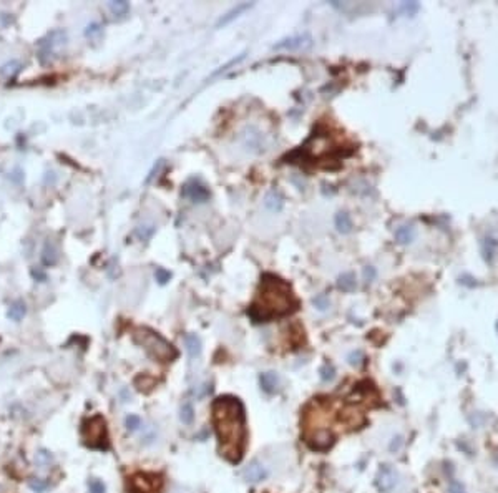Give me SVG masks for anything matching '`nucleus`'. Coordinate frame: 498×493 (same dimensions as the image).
Masks as SVG:
<instances>
[{
  "mask_svg": "<svg viewBox=\"0 0 498 493\" xmlns=\"http://www.w3.org/2000/svg\"><path fill=\"white\" fill-rule=\"evenodd\" d=\"M213 423L216 430L219 453L231 463H239L248 440L246 415L239 398L231 395L218 397L211 405Z\"/></svg>",
  "mask_w": 498,
  "mask_h": 493,
  "instance_id": "nucleus-1",
  "label": "nucleus"
},
{
  "mask_svg": "<svg viewBox=\"0 0 498 493\" xmlns=\"http://www.w3.org/2000/svg\"><path fill=\"white\" fill-rule=\"evenodd\" d=\"M297 307L299 301L291 286L276 274L266 272L261 276L257 296L248 309V314L254 322H269L296 312Z\"/></svg>",
  "mask_w": 498,
  "mask_h": 493,
  "instance_id": "nucleus-2",
  "label": "nucleus"
},
{
  "mask_svg": "<svg viewBox=\"0 0 498 493\" xmlns=\"http://www.w3.org/2000/svg\"><path fill=\"white\" fill-rule=\"evenodd\" d=\"M134 341L146 351L149 356L161 362H171L178 357V351L163 336L148 327H139L134 331Z\"/></svg>",
  "mask_w": 498,
  "mask_h": 493,
  "instance_id": "nucleus-3",
  "label": "nucleus"
},
{
  "mask_svg": "<svg viewBox=\"0 0 498 493\" xmlns=\"http://www.w3.org/2000/svg\"><path fill=\"white\" fill-rule=\"evenodd\" d=\"M82 437L85 445L93 448V450H108L110 448L107 420L102 415H93L83 422Z\"/></svg>",
  "mask_w": 498,
  "mask_h": 493,
  "instance_id": "nucleus-4",
  "label": "nucleus"
},
{
  "mask_svg": "<svg viewBox=\"0 0 498 493\" xmlns=\"http://www.w3.org/2000/svg\"><path fill=\"white\" fill-rule=\"evenodd\" d=\"M67 40H68L67 32L60 28L52 30L45 37L40 38L37 43V57L40 60V63L48 65L55 62L60 57L62 50L65 48V45H67Z\"/></svg>",
  "mask_w": 498,
  "mask_h": 493,
  "instance_id": "nucleus-5",
  "label": "nucleus"
},
{
  "mask_svg": "<svg viewBox=\"0 0 498 493\" xmlns=\"http://www.w3.org/2000/svg\"><path fill=\"white\" fill-rule=\"evenodd\" d=\"M302 437H304L306 445L311 448V450H316V452H326L332 447V443H334V435L329 428L304 432Z\"/></svg>",
  "mask_w": 498,
  "mask_h": 493,
  "instance_id": "nucleus-6",
  "label": "nucleus"
},
{
  "mask_svg": "<svg viewBox=\"0 0 498 493\" xmlns=\"http://www.w3.org/2000/svg\"><path fill=\"white\" fill-rule=\"evenodd\" d=\"M161 488V478L156 475L139 473L131 478V490L134 493H158Z\"/></svg>",
  "mask_w": 498,
  "mask_h": 493,
  "instance_id": "nucleus-7",
  "label": "nucleus"
},
{
  "mask_svg": "<svg viewBox=\"0 0 498 493\" xmlns=\"http://www.w3.org/2000/svg\"><path fill=\"white\" fill-rule=\"evenodd\" d=\"M181 194L184 198L191 199L193 203H206L209 196H211V193H209V189L206 188V184H203L196 178H193L184 183Z\"/></svg>",
  "mask_w": 498,
  "mask_h": 493,
  "instance_id": "nucleus-8",
  "label": "nucleus"
},
{
  "mask_svg": "<svg viewBox=\"0 0 498 493\" xmlns=\"http://www.w3.org/2000/svg\"><path fill=\"white\" fill-rule=\"evenodd\" d=\"M312 37L311 33H301L294 35V37L282 38L277 43H274V50H287V52H294V50H307L312 47Z\"/></svg>",
  "mask_w": 498,
  "mask_h": 493,
  "instance_id": "nucleus-9",
  "label": "nucleus"
},
{
  "mask_svg": "<svg viewBox=\"0 0 498 493\" xmlns=\"http://www.w3.org/2000/svg\"><path fill=\"white\" fill-rule=\"evenodd\" d=\"M480 251L488 266H492L498 254V236L495 233H487L480 241Z\"/></svg>",
  "mask_w": 498,
  "mask_h": 493,
  "instance_id": "nucleus-10",
  "label": "nucleus"
},
{
  "mask_svg": "<svg viewBox=\"0 0 498 493\" xmlns=\"http://www.w3.org/2000/svg\"><path fill=\"white\" fill-rule=\"evenodd\" d=\"M375 485L380 492H390L397 485V472L390 465H382L375 477Z\"/></svg>",
  "mask_w": 498,
  "mask_h": 493,
  "instance_id": "nucleus-11",
  "label": "nucleus"
},
{
  "mask_svg": "<svg viewBox=\"0 0 498 493\" xmlns=\"http://www.w3.org/2000/svg\"><path fill=\"white\" fill-rule=\"evenodd\" d=\"M269 475L267 468L262 465L259 460H252L249 465L243 470V478L249 483H257V482H262L266 480Z\"/></svg>",
  "mask_w": 498,
  "mask_h": 493,
  "instance_id": "nucleus-12",
  "label": "nucleus"
},
{
  "mask_svg": "<svg viewBox=\"0 0 498 493\" xmlns=\"http://www.w3.org/2000/svg\"><path fill=\"white\" fill-rule=\"evenodd\" d=\"M252 7V3H249V2H243V3H238L236 7H233L231 10H228L226 13L223 15L221 18L218 20V23H216V27H224V25H228V23H231L234 18H238L239 15H241L243 12H246V10H249Z\"/></svg>",
  "mask_w": 498,
  "mask_h": 493,
  "instance_id": "nucleus-13",
  "label": "nucleus"
},
{
  "mask_svg": "<svg viewBox=\"0 0 498 493\" xmlns=\"http://www.w3.org/2000/svg\"><path fill=\"white\" fill-rule=\"evenodd\" d=\"M264 206H266L269 211L279 213L284 206V198L279 189H271V191L266 193V198H264Z\"/></svg>",
  "mask_w": 498,
  "mask_h": 493,
  "instance_id": "nucleus-14",
  "label": "nucleus"
},
{
  "mask_svg": "<svg viewBox=\"0 0 498 493\" xmlns=\"http://www.w3.org/2000/svg\"><path fill=\"white\" fill-rule=\"evenodd\" d=\"M417 238V229L412 224H402L395 229V239L398 244H410Z\"/></svg>",
  "mask_w": 498,
  "mask_h": 493,
  "instance_id": "nucleus-15",
  "label": "nucleus"
},
{
  "mask_svg": "<svg viewBox=\"0 0 498 493\" xmlns=\"http://www.w3.org/2000/svg\"><path fill=\"white\" fill-rule=\"evenodd\" d=\"M262 390L266 393H276L279 390V377L274 372H264L259 377Z\"/></svg>",
  "mask_w": 498,
  "mask_h": 493,
  "instance_id": "nucleus-16",
  "label": "nucleus"
},
{
  "mask_svg": "<svg viewBox=\"0 0 498 493\" xmlns=\"http://www.w3.org/2000/svg\"><path fill=\"white\" fill-rule=\"evenodd\" d=\"M184 342H186L189 357L198 359L201 356V339H199L196 334H188V336L184 337Z\"/></svg>",
  "mask_w": 498,
  "mask_h": 493,
  "instance_id": "nucleus-17",
  "label": "nucleus"
},
{
  "mask_svg": "<svg viewBox=\"0 0 498 493\" xmlns=\"http://www.w3.org/2000/svg\"><path fill=\"white\" fill-rule=\"evenodd\" d=\"M25 314H27V306H25V302L23 301H15V302L10 304L7 317L10 319V321L20 322L25 317Z\"/></svg>",
  "mask_w": 498,
  "mask_h": 493,
  "instance_id": "nucleus-18",
  "label": "nucleus"
},
{
  "mask_svg": "<svg viewBox=\"0 0 498 493\" xmlns=\"http://www.w3.org/2000/svg\"><path fill=\"white\" fill-rule=\"evenodd\" d=\"M334 223H336V228H337L339 233L347 234V233L352 231V219H351V216H349V213H346V211L337 213L336 218H334Z\"/></svg>",
  "mask_w": 498,
  "mask_h": 493,
  "instance_id": "nucleus-19",
  "label": "nucleus"
},
{
  "mask_svg": "<svg viewBox=\"0 0 498 493\" xmlns=\"http://www.w3.org/2000/svg\"><path fill=\"white\" fill-rule=\"evenodd\" d=\"M337 287L341 289L344 292H351L354 289L357 287V281H356V276L354 272H344L339 276L337 279Z\"/></svg>",
  "mask_w": 498,
  "mask_h": 493,
  "instance_id": "nucleus-20",
  "label": "nucleus"
},
{
  "mask_svg": "<svg viewBox=\"0 0 498 493\" xmlns=\"http://www.w3.org/2000/svg\"><path fill=\"white\" fill-rule=\"evenodd\" d=\"M20 70H22V63L17 62V60H10V62L3 63L2 67H0V75L8 80H12L15 78V75H18Z\"/></svg>",
  "mask_w": 498,
  "mask_h": 493,
  "instance_id": "nucleus-21",
  "label": "nucleus"
},
{
  "mask_svg": "<svg viewBox=\"0 0 498 493\" xmlns=\"http://www.w3.org/2000/svg\"><path fill=\"white\" fill-rule=\"evenodd\" d=\"M42 261L45 266H53L58 261V251L52 243H47L42 251Z\"/></svg>",
  "mask_w": 498,
  "mask_h": 493,
  "instance_id": "nucleus-22",
  "label": "nucleus"
},
{
  "mask_svg": "<svg viewBox=\"0 0 498 493\" xmlns=\"http://www.w3.org/2000/svg\"><path fill=\"white\" fill-rule=\"evenodd\" d=\"M108 10L112 12L115 17H124L129 12V3L124 2V0H117V2H110Z\"/></svg>",
  "mask_w": 498,
  "mask_h": 493,
  "instance_id": "nucleus-23",
  "label": "nucleus"
},
{
  "mask_svg": "<svg viewBox=\"0 0 498 493\" xmlns=\"http://www.w3.org/2000/svg\"><path fill=\"white\" fill-rule=\"evenodd\" d=\"M244 57H246V53H241V55H238V57L231 58V60H229V62H228L226 65H223V67H219V68L216 70V72H213L211 78H214V77H219V75H221V73H226L228 70L231 68V67H236V65H238L239 62H243V60H244Z\"/></svg>",
  "mask_w": 498,
  "mask_h": 493,
  "instance_id": "nucleus-24",
  "label": "nucleus"
},
{
  "mask_svg": "<svg viewBox=\"0 0 498 493\" xmlns=\"http://www.w3.org/2000/svg\"><path fill=\"white\" fill-rule=\"evenodd\" d=\"M398 12H402V13H405L408 15V17H413L418 10H420V3L418 2H402L400 5H398Z\"/></svg>",
  "mask_w": 498,
  "mask_h": 493,
  "instance_id": "nucleus-25",
  "label": "nucleus"
},
{
  "mask_svg": "<svg viewBox=\"0 0 498 493\" xmlns=\"http://www.w3.org/2000/svg\"><path fill=\"white\" fill-rule=\"evenodd\" d=\"M179 418H181V422H183V423H186V425H189V423L193 422V418H194V410H193V405H191V403H189V402L183 403L181 413H179Z\"/></svg>",
  "mask_w": 498,
  "mask_h": 493,
  "instance_id": "nucleus-26",
  "label": "nucleus"
},
{
  "mask_svg": "<svg viewBox=\"0 0 498 493\" xmlns=\"http://www.w3.org/2000/svg\"><path fill=\"white\" fill-rule=\"evenodd\" d=\"M124 425H126L129 432H134L141 427V418L138 415H134V413H129V415H126V418H124Z\"/></svg>",
  "mask_w": 498,
  "mask_h": 493,
  "instance_id": "nucleus-27",
  "label": "nucleus"
},
{
  "mask_svg": "<svg viewBox=\"0 0 498 493\" xmlns=\"http://www.w3.org/2000/svg\"><path fill=\"white\" fill-rule=\"evenodd\" d=\"M48 485L50 483L47 480H42V478H32V480H28V487L37 493L45 492L48 488Z\"/></svg>",
  "mask_w": 498,
  "mask_h": 493,
  "instance_id": "nucleus-28",
  "label": "nucleus"
},
{
  "mask_svg": "<svg viewBox=\"0 0 498 493\" xmlns=\"http://www.w3.org/2000/svg\"><path fill=\"white\" fill-rule=\"evenodd\" d=\"M347 361L351 366L354 367H359V366H362V362L366 361V356H364V352L362 351H352L351 354H349V357H347Z\"/></svg>",
  "mask_w": 498,
  "mask_h": 493,
  "instance_id": "nucleus-29",
  "label": "nucleus"
},
{
  "mask_svg": "<svg viewBox=\"0 0 498 493\" xmlns=\"http://www.w3.org/2000/svg\"><path fill=\"white\" fill-rule=\"evenodd\" d=\"M35 460H37L38 465L48 467L50 463L53 462V457H52V453L47 452V450H38V453H37V455H35Z\"/></svg>",
  "mask_w": 498,
  "mask_h": 493,
  "instance_id": "nucleus-30",
  "label": "nucleus"
},
{
  "mask_svg": "<svg viewBox=\"0 0 498 493\" xmlns=\"http://www.w3.org/2000/svg\"><path fill=\"white\" fill-rule=\"evenodd\" d=\"M312 304L319 309V311H326V309L331 307V301H329V297L326 294H319V296H316L312 299Z\"/></svg>",
  "mask_w": 498,
  "mask_h": 493,
  "instance_id": "nucleus-31",
  "label": "nucleus"
},
{
  "mask_svg": "<svg viewBox=\"0 0 498 493\" xmlns=\"http://www.w3.org/2000/svg\"><path fill=\"white\" fill-rule=\"evenodd\" d=\"M334 377H336V369H334L331 364H324L321 367V378L324 382H327V380H332Z\"/></svg>",
  "mask_w": 498,
  "mask_h": 493,
  "instance_id": "nucleus-32",
  "label": "nucleus"
},
{
  "mask_svg": "<svg viewBox=\"0 0 498 493\" xmlns=\"http://www.w3.org/2000/svg\"><path fill=\"white\" fill-rule=\"evenodd\" d=\"M154 234V228L153 226H141L136 229V236L141 239V241H148Z\"/></svg>",
  "mask_w": 498,
  "mask_h": 493,
  "instance_id": "nucleus-33",
  "label": "nucleus"
},
{
  "mask_svg": "<svg viewBox=\"0 0 498 493\" xmlns=\"http://www.w3.org/2000/svg\"><path fill=\"white\" fill-rule=\"evenodd\" d=\"M154 277H156V281L159 284H166L169 279H171V272L166 271V269H163V267H158L156 272H154Z\"/></svg>",
  "mask_w": 498,
  "mask_h": 493,
  "instance_id": "nucleus-34",
  "label": "nucleus"
},
{
  "mask_svg": "<svg viewBox=\"0 0 498 493\" xmlns=\"http://www.w3.org/2000/svg\"><path fill=\"white\" fill-rule=\"evenodd\" d=\"M88 488H90V493H105L103 482L97 480V478H92V480L88 482Z\"/></svg>",
  "mask_w": 498,
  "mask_h": 493,
  "instance_id": "nucleus-35",
  "label": "nucleus"
},
{
  "mask_svg": "<svg viewBox=\"0 0 498 493\" xmlns=\"http://www.w3.org/2000/svg\"><path fill=\"white\" fill-rule=\"evenodd\" d=\"M364 281L366 282H372V281H375V277H377V269L374 267V266H366L364 267Z\"/></svg>",
  "mask_w": 498,
  "mask_h": 493,
  "instance_id": "nucleus-36",
  "label": "nucleus"
},
{
  "mask_svg": "<svg viewBox=\"0 0 498 493\" xmlns=\"http://www.w3.org/2000/svg\"><path fill=\"white\" fill-rule=\"evenodd\" d=\"M458 282L462 284V286H467V287H475L477 286V279L470 276V274H462L460 277H458Z\"/></svg>",
  "mask_w": 498,
  "mask_h": 493,
  "instance_id": "nucleus-37",
  "label": "nucleus"
},
{
  "mask_svg": "<svg viewBox=\"0 0 498 493\" xmlns=\"http://www.w3.org/2000/svg\"><path fill=\"white\" fill-rule=\"evenodd\" d=\"M448 493H467V490H465V487H463L460 482L452 480L450 487H448Z\"/></svg>",
  "mask_w": 498,
  "mask_h": 493,
  "instance_id": "nucleus-38",
  "label": "nucleus"
},
{
  "mask_svg": "<svg viewBox=\"0 0 498 493\" xmlns=\"http://www.w3.org/2000/svg\"><path fill=\"white\" fill-rule=\"evenodd\" d=\"M163 164H164V161H163V159H158V161H156V164H154V166H153V169H151V171H149V174H148V178H146V183H149V181H151V179H153L154 176H156V174H158L159 171H161Z\"/></svg>",
  "mask_w": 498,
  "mask_h": 493,
  "instance_id": "nucleus-39",
  "label": "nucleus"
},
{
  "mask_svg": "<svg viewBox=\"0 0 498 493\" xmlns=\"http://www.w3.org/2000/svg\"><path fill=\"white\" fill-rule=\"evenodd\" d=\"M100 32H102V30H100V25H98V23H92V25H88V28L85 30V33H87L88 37H92V35H95V33H100Z\"/></svg>",
  "mask_w": 498,
  "mask_h": 493,
  "instance_id": "nucleus-40",
  "label": "nucleus"
},
{
  "mask_svg": "<svg viewBox=\"0 0 498 493\" xmlns=\"http://www.w3.org/2000/svg\"><path fill=\"white\" fill-rule=\"evenodd\" d=\"M402 443H403L402 437H395V438H393V442L390 443V452H397L398 448L402 447Z\"/></svg>",
  "mask_w": 498,
  "mask_h": 493,
  "instance_id": "nucleus-41",
  "label": "nucleus"
},
{
  "mask_svg": "<svg viewBox=\"0 0 498 493\" xmlns=\"http://www.w3.org/2000/svg\"><path fill=\"white\" fill-rule=\"evenodd\" d=\"M32 274H33V277H35V279H38L40 282L47 281V274H45V272L42 271V269H37V271H35V269H33Z\"/></svg>",
  "mask_w": 498,
  "mask_h": 493,
  "instance_id": "nucleus-42",
  "label": "nucleus"
},
{
  "mask_svg": "<svg viewBox=\"0 0 498 493\" xmlns=\"http://www.w3.org/2000/svg\"><path fill=\"white\" fill-rule=\"evenodd\" d=\"M497 331H498V322H497Z\"/></svg>",
  "mask_w": 498,
  "mask_h": 493,
  "instance_id": "nucleus-43",
  "label": "nucleus"
}]
</instances>
